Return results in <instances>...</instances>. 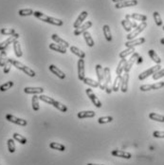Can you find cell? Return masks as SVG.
I'll return each instance as SVG.
<instances>
[{"instance_id":"1","label":"cell","mask_w":164,"mask_h":165,"mask_svg":"<svg viewBox=\"0 0 164 165\" xmlns=\"http://www.w3.org/2000/svg\"><path fill=\"white\" fill-rule=\"evenodd\" d=\"M33 15H34L36 18L40 19V20L44 21L46 23L51 24V25H54V26H62L63 25V21L60 20V19H57V18H54V17L46 15L45 13H43L41 12H33Z\"/></svg>"},{"instance_id":"2","label":"cell","mask_w":164,"mask_h":165,"mask_svg":"<svg viewBox=\"0 0 164 165\" xmlns=\"http://www.w3.org/2000/svg\"><path fill=\"white\" fill-rule=\"evenodd\" d=\"M104 87H105V92L107 94H110L111 92L113 91L112 88V82H111V73H110V69L109 67H105L104 69Z\"/></svg>"},{"instance_id":"3","label":"cell","mask_w":164,"mask_h":165,"mask_svg":"<svg viewBox=\"0 0 164 165\" xmlns=\"http://www.w3.org/2000/svg\"><path fill=\"white\" fill-rule=\"evenodd\" d=\"M12 65L14 66V67H16V69L22 70L24 73H26L27 75H28L30 77H35L36 73L34 70H32L30 67H28L27 66H25L22 63H20L19 61H16V60H13L12 59Z\"/></svg>"},{"instance_id":"4","label":"cell","mask_w":164,"mask_h":165,"mask_svg":"<svg viewBox=\"0 0 164 165\" xmlns=\"http://www.w3.org/2000/svg\"><path fill=\"white\" fill-rule=\"evenodd\" d=\"M146 27H147V23L146 22H141L139 25H138V27L136 28H135V31H131L129 34H127V36H126L127 41L135 39V38H136L139 33H141L144 30H145Z\"/></svg>"},{"instance_id":"5","label":"cell","mask_w":164,"mask_h":165,"mask_svg":"<svg viewBox=\"0 0 164 165\" xmlns=\"http://www.w3.org/2000/svg\"><path fill=\"white\" fill-rule=\"evenodd\" d=\"M96 69V74H97L98 77V84H99V87L102 90H105L104 87V69L102 67L101 65H97L95 66Z\"/></svg>"},{"instance_id":"6","label":"cell","mask_w":164,"mask_h":165,"mask_svg":"<svg viewBox=\"0 0 164 165\" xmlns=\"http://www.w3.org/2000/svg\"><path fill=\"white\" fill-rule=\"evenodd\" d=\"M160 65H157V66H154L152 67H150V69H148L147 70L145 71H143L142 73H141L138 75V80H144V79H146L147 77H149L150 75H154L156 73V72H157L158 70H160Z\"/></svg>"},{"instance_id":"7","label":"cell","mask_w":164,"mask_h":165,"mask_svg":"<svg viewBox=\"0 0 164 165\" xmlns=\"http://www.w3.org/2000/svg\"><path fill=\"white\" fill-rule=\"evenodd\" d=\"M86 92V95L88 96V98L90 99V101H92V104L96 106L97 108H101L102 107V103H101V101L97 98V96L95 95V93L92 91L91 88H87L85 90Z\"/></svg>"},{"instance_id":"8","label":"cell","mask_w":164,"mask_h":165,"mask_svg":"<svg viewBox=\"0 0 164 165\" xmlns=\"http://www.w3.org/2000/svg\"><path fill=\"white\" fill-rule=\"evenodd\" d=\"M164 87V82H156V84L153 85H143L139 87V89L141 91H150V90H157Z\"/></svg>"},{"instance_id":"9","label":"cell","mask_w":164,"mask_h":165,"mask_svg":"<svg viewBox=\"0 0 164 165\" xmlns=\"http://www.w3.org/2000/svg\"><path fill=\"white\" fill-rule=\"evenodd\" d=\"M6 120H9V122H11L12 123H15L17 125H20V126H26L28 124V122L26 120H23V119H19L15 116H13L12 114H7L6 115Z\"/></svg>"},{"instance_id":"10","label":"cell","mask_w":164,"mask_h":165,"mask_svg":"<svg viewBox=\"0 0 164 165\" xmlns=\"http://www.w3.org/2000/svg\"><path fill=\"white\" fill-rule=\"evenodd\" d=\"M138 57H139L138 53L134 52L133 54H132V56H131V58H130L128 61H126V65H125V67H124L125 73H129L130 69H132L133 65L135 64V63H136V61H137V59H138Z\"/></svg>"},{"instance_id":"11","label":"cell","mask_w":164,"mask_h":165,"mask_svg":"<svg viewBox=\"0 0 164 165\" xmlns=\"http://www.w3.org/2000/svg\"><path fill=\"white\" fill-rule=\"evenodd\" d=\"M18 37H19L18 33H14L13 35H12L11 37H9L7 40H5L4 42L0 43V51L6 50V47L9 45V44H12V43H13L14 41H15V40H17Z\"/></svg>"},{"instance_id":"12","label":"cell","mask_w":164,"mask_h":165,"mask_svg":"<svg viewBox=\"0 0 164 165\" xmlns=\"http://www.w3.org/2000/svg\"><path fill=\"white\" fill-rule=\"evenodd\" d=\"M91 26H92V22H91V21H88V22L84 23L83 25L80 26L79 28H75V31H74V35H75V36L81 35L82 33H84L85 31H86V30H88V28H89Z\"/></svg>"},{"instance_id":"13","label":"cell","mask_w":164,"mask_h":165,"mask_svg":"<svg viewBox=\"0 0 164 165\" xmlns=\"http://www.w3.org/2000/svg\"><path fill=\"white\" fill-rule=\"evenodd\" d=\"M136 5H138V0H126V1L116 3L115 7L116 9H122L127 7H133V6H136Z\"/></svg>"},{"instance_id":"14","label":"cell","mask_w":164,"mask_h":165,"mask_svg":"<svg viewBox=\"0 0 164 165\" xmlns=\"http://www.w3.org/2000/svg\"><path fill=\"white\" fill-rule=\"evenodd\" d=\"M145 42V38L141 37V38H137V39H133V40H129L125 43V47H135L137 46L142 45V44Z\"/></svg>"},{"instance_id":"15","label":"cell","mask_w":164,"mask_h":165,"mask_svg":"<svg viewBox=\"0 0 164 165\" xmlns=\"http://www.w3.org/2000/svg\"><path fill=\"white\" fill-rule=\"evenodd\" d=\"M85 61L84 59L78 60V78L80 81H84L85 77Z\"/></svg>"},{"instance_id":"16","label":"cell","mask_w":164,"mask_h":165,"mask_svg":"<svg viewBox=\"0 0 164 165\" xmlns=\"http://www.w3.org/2000/svg\"><path fill=\"white\" fill-rule=\"evenodd\" d=\"M122 26L123 27L125 31L131 32L133 28H132V21H130V14H126L124 20H122Z\"/></svg>"},{"instance_id":"17","label":"cell","mask_w":164,"mask_h":165,"mask_svg":"<svg viewBox=\"0 0 164 165\" xmlns=\"http://www.w3.org/2000/svg\"><path fill=\"white\" fill-rule=\"evenodd\" d=\"M87 15H88L87 12H82L79 14L78 18L76 19V21L74 22L73 27H74L75 28H79L80 26L83 25V22L85 20V18L87 17Z\"/></svg>"},{"instance_id":"18","label":"cell","mask_w":164,"mask_h":165,"mask_svg":"<svg viewBox=\"0 0 164 165\" xmlns=\"http://www.w3.org/2000/svg\"><path fill=\"white\" fill-rule=\"evenodd\" d=\"M128 82H129V73H124L122 76V85H120V90L123 93H126L128 90Z\"/></svg>"},{"instance_id":"19","label":"cell","mask_w":164,"mask_h":165,"mask_svg":"<svg viewBox=\"0 0 164 165\" xmlns=\"http://www.w3.org/2000/svg\"><path fill=\"white\" fill-rule=\"evenodd\" d=\"M24 92L27 94H43L44 92V88L43 87H25L24 88Z\"/></svg>"},{"instance_id":"20","label":"cell","mask_w":164,"mask_h":165,"mask_svg":"<svg viewBox=\"0 0 164 165\" xmlns=\"http://www.w3.org/2000/svg\"><path fill=\"white\" fill-rule=\"evenodd\" d=\"M112 156L114 157H119V158H126V159H129L131 158L132 155L128 153V152H125V151H120V150H113L112 152Z\"/></svg>"},{"instance_id":"21","label":"cell","mask_w":164,"mask_h":165,"mask_svg":"<svg viewBox=\"0 0 164 165\" xmlns=\"http://www.w3.org/2000/svg\"><path fill=\"white\" fill-rule=\"evenodd\" d=\"M50 70L54 75H56L58 78H60V79H65L66 78V74L62 70H60L59 69H58V67H56L54 65H50Z\"/></svg>"},{"instance_id":"22","label":"cell","mask_w":164,"mask_h":165,"mask_svg":"<svg viewBox=\"0 0 164 165\" xmlns=\"http://www.w3.org/2000/svg\"><path fill=\"white\" fill-rule=\"evenodd\" d=\"M51 39L53 40L56 44H58V45H60V46L64 47L66 48H67V47H69V43H67L66 41H65L64 39H62V38H60L57 34H52L51 35Z\"/></svg>"},{"instance_id":"23","label":"cell","mask_w":164,"mask_h":165,"mask_svg":"<svg viewBox=\"0 0 164 165\" xmlns=\"http://www.w3.org/2000/svg\"><path fill=\"white\" fill-rule=\"evenodd\" d=\"M12 45H13V50H14V53H15L16 57H18V58L22 57L23 52H22L21 45H20V43H19V41L18 40H15V41L12 43Z\"/></svg>"},{"instance_id":"24","label":"cell","mask_w":164,"mask_h":165,"mask_svg":"<svg viewBox=\"0 0 164 165\" xmlns=\"http://www.w3.org/2000/svg\"><path fill=\"white\" fill-rule=\"evenodd\" d=\"M120 85H122V75H117V77L115 78L112 88L114 92H118L120 89Z\"/></svg>"},{"instance_id":"25","label":"cell","mask_w":164,"mask_h":165,"mask_svg":"<svg viewBox=\"0 0 164 165\" xmlns=\"http://www.w3.org/2000/svg\"><path fill=\"white\" fill-rule=\"evenodd\" d=\"M78 118L79 119H86V118H94L95 117V112L94 111H81L78 113Z\"/></svg>"},{"instance_id":"26","label":"cell","mask_w":164,"mask_h":165,"mask_svg":"<svg viewBox=\"0 0 164 165\" xmlns=\"http://www.w3.org/2000/svg\"><path fill=\"white\" fill-rule=\"evenodd\" d=\"M50 48L52 50H55L57 52H60V53H63V54H65L66 53V48L62 47L60 45H58V44H54V43H51L50 45Z\"/></svg>"},{"instance_id":"27","label":"cell","mask_w":164,"mask_h":165,"mask_svg":"<svg viewBox=\"0 0 164 165\" xmlns=\"http://www.w3.org/2000/svg\"><path fill=\"white\" fill-rule=\"evenodd\" d=\"M70 51L73 53V54H75L76 56H78L80 59H84V58L85 57V53L84 51H82L81 50H79V48L75 46L70 47Z\"/></svg>"},{"instance_id":"28","label":"cell","mask_w":164,"mask_h":165,"mask_svg":"<svg viewBox=\"0 0 164 165\" xmlns=\"http://www.w3.org/2000/svg\"><path fill=\"white\" fill-rule=\"evenodd\" d=\"M103 31H104V37L105 39H106L108 42H111L113 39L112 37V33H111V31H110V28L108 25H104L103 27Z\"/></svg>"},{"instance_id":"29","label":"cell","mask_w":164,"mask_h":165,"mask_svg":"<svg viewBox=\"0 0 164 165\" xmlns=\"http://www.w3.org/2000/svg\"><path fill=\"white\" fill-rule=\"evenodd\" d=\"M148 54H149V56H150V58L151 59L156 63L157 65H160V63H161V59L160 58V56H158L157 54V52L155 51V50H150L148 51Z\"/></svg>"},{"instance_id":"30","label":"cell","mask_w":164,"mask_h":165,"mask_svg":"<svg viewBox=\"0 0 164 165\" xmlns=\"http://www.w3.org/2000/svg\"><path fill=\"white\" fill-rule=\"evenodd\" d=\"M126 61L127 60L125 59V58L120 60V62L119 63V65H118L117 69H116V73H117V75H122V71L124 70L125 65H126Z\"/></svg>"},{"instance_id":"31","label":"cell","mask_w":164,"mask_h":165,"mask_svg":"<svg viewBox=\"0 0 164 165\" xmlns=\"http://www.w3.org/2000/svg\"><path fill=\"white\" fill-rule=\"evenodd\" d=\"M83 36H84L85 40V42H86V44H87L88 47H94V40L92 39V37H91L90 33L88 31H85Z\"/></svg>"},{"instance_id":"32","label":"cell","mask_w":164,"mask_h":165,"mask_svg":"<svg viewBox=\"0 0 164 165\" xmlns=\"http://www.w3.org/2000/svg\"><path fill=\"white\" fill-rule=\"evenodd\" d=\"M149 118L152 120H156L158 123H164V116L157 114V113H150L149 114Z\"/></svg>"},{"instance_id":"33","label":"cell","mask_w":164,"mask_h":165,"mask_svg":"<svg viewBox=\"0 0 164 165\" xmlns=\"http://www.w3.org/2000/svg\"><path fill=\"white\" fill-rule=\"evenodd\" d=\"M130 18L134 19V20H138L141 22H146L147 16L144 15V14H139V13H132L130 14Z\"/></svg>"},{"instance_id":"34","label":"cell","mask_w":164,"mask_h":165,"mask_svg":"<svg viewBox=\"0 0 164 165\" xmlns=\"http://www.w3.org/2000/svg\"><path fill=\"white\" fill-rule=\"evenodd\" d=\"M52 105H53L56 109L60 110L61 112H66V111H67V107L65 104H63L60 103V101H57L55 100H54L53 103H52Z\"/></svg>"},{"instance_id":"35","label":"cell","mask_w":164,"mask_h":165,"mask_svg":"<svg viewBox=\"0 0 164 165\" xmlns=\"http://www.w3.org/2000/svg\"><path fill=\"white\" fill-rule=\"evenodd\" d=\"M39 97L37 95H34L31 99V104H32V109L34 111L39 110Z\"/></svg>"},{"instance_id":"36","label":"cell","mask_w":164,"mask_h":165,"mask_svg":"<svg viewBox=\"0 0 164 165\" xmlns=\"http://www.w3.org/2000/svg\"><path fill=\"white\" fill-rule=\"evenodd\" d=\"M50 147L54 149V150H58V151H65L66 150V146L65 145H63L61 143H58V142H50Z\"/></svg>"},{"instance_id":"37","label":"cell","mask_w":164,"mask_h":165,"mask_svg":"<svg viewBox=\"0 0 164 165\" xmlns=\"http://www.w3.org/2000/svg\"><path fill=\"white\" fill-rule=\"evenodd\" d=\"M134 52H135L134 47H127V50H123V51H122L120 53V58L123 59V58H126L128 55L133 54Z\"/></svg>"},{"instance_id":"38","label":"cell","mask_w":164,"mask_h":165,"mask_svg":"<svg viewBox=\"0 0 164 165\" xmlns=\"http://www.w3.org/2000/svg\"><path fill=\"white\" fill-rule=\"evenodd\" d=\"M12 138L14 140H17L18 142H20L21 144H26L27 143V139L25 137H23L22 135L18 134V133H14L12 135Z\"/></svg>"},{"instance_id":"39","label":"cell","mask_w":164,"mask_h":165,"mask_svg":"<svg viewBox=\"0 0 164 165\" xmlns=\"http://www.w3.org/2000/svg\"><path fill=\"white\" fill-rule=\"evenodd\" d=\"M7 61H8V57H7L6 50L0 51V66L4 67V66L7 63Z\"/></svg>"},{"instance_id":"40","label":"cell","mask_w":164,"mask_h":165,"mask_svg":"<svg viewBox=\"0 0 164 165\" xmlns=\"http://www.w3.org/2000/svg\"><path fill=\"white\" fill-rule=\"evenodd\" d=\"M33 12L31 9H22L18 12V14L20 16H30V15H33Z\"/></svg>"},{"instance_id":"41","label":"cell","mask_w":164,"mask_h":165,"mask_svg":"<svg viewBox=\"0 0 164 165\" xmlns=\"http://www.w3.org/2000/svg\"><path fill=\"white\" fill-rule=\"evenodd\" d=\"M153 17H154V20H155L156 24H157V26H158V27L162 26L163 22H162V19H161V16H160V13H158L157 12H154Z\"/></svg>"},{"instance_id":"42","label":"cell","mask_w":164,"mask_h":165,"mask_svg":"<svg viewBox=\"0 0 164 165\" xmlns=\"http://www.w3.org/2000/svg\"><path fill=\"white\" fill-rule=\"evenodd\" d=\"M83 82H85V85H89L90 87H98L99 86V84H98V82H96L92 79H90V78H85Z\"/></svg>"},{"instance_id":"43","label":"cell","mask_w":164,"mask_h":165,"mask_svg":"<svg viewBox=\"0 0 164 165\" xmlns=\"http://www.w3.org/2000/svg\"><path fill=\"white\" fill-rule=\"evenodd\" d=\"M8 149L9 153H14L15 152V143H14V139H9L8 142Z\"/></svg>"},{"instance_id":"44","label":"cell","mask_w":164,"mask_h":165,"mask_svg":"<svg viewBox=\"0 0 164 165\" xmlns=\"http://www.w3.org/2000/svg\"><path fill=\"white\" fill-rule=\"evenodd\" d=\"M12 86H13V82H12V81L7 82H5V84H3V85H0V91H1V92L7 91V90H9V88H12Z\"/></svg>"},{"instance_id":"45","label":"cell","mask_w":164,"mask_h":165,"mask_svg":"<svg viewBox=\"0 0 164 165\" xmlns=\"http://www.w3.org/2000/svg\"><path fill=\"white\" fill-rule=\"evenodd\" d=\"M0 33L3 34V35H11L12 36L16 32H15V30H13V28H3L0 30Z\"/></svg>"},{"instance_id":"46","label":"cell","mask_w":164,"mask_h":165,"mask_svg":"<svg viewBox=\"0 0 164 165\" xmlns=\"http://www.w3.org/2000/svg\"><path fill=\"white\" fill-rule=\"evenodd\" d=\"M113 120V117L111 116H106V117H101L98 119V123L100 124H104V123H109Z\"/></svg>"},{"instance_id":"47","label":"cell","mask_w":164,"mask_h":165,"mask_svg":"<svg viewBox=\"0 0 164 165\" xmlns=\"http://www.w3.org/2000/svg\"><path fill=\"white\" fill-rule=\"evenodd\" d=\"M12 59H11V58H9V59H8L7 63L4 66L3 71H4L5 74H8L9 72V70H11V67H12Z\"/></svg>"},{"instance_id":"48","label":"cell","mask_w":164,"mask_h":165,"mask_svg":"<svg viewBox=\"0 0 164 165\" xmlns=\"http://www.w3.org/2000/svg\"><path fill=\"white\" fill-rule=\"evenodd\" d=\"M39 99H40L41 101H44V103H47V104H52V103L54 101V99L50 98V97H49V96L43 95V94H41V95L39 96Z\"/></svg>"},{"instance_id":"49","label":"cell","mask_w":164,"mask_h":165,"mask_svg":"<svg viewBox=\"0 0 164 165\" xmlns=\"http://www.w3.org/2000/svg\"><path fill=\"white\" fill-rule=\"evenodd\" d=\"M162 77H164V69H160V70H158V71L156 72V73L154 74V75H152L153 80H158V79L162 78Z\"/></svg>"},{"instance_id":"50","label":"cell","mask_w":164,"mask_h":165,"mask_svg":"<svg viewBox=\"0 0 164 165\" xmlns=\"http://www.w3.org/2000/svg\"><path fill=\"white\" fill-rule=\"evenodd\" d=\"M153 136L155 138L164 139V131H155V132H153Z\"/></svg>"},{"instance_id":"51","label":"cell","mask_w":164,"mask_h":165,"mask_svg":"<svg viewBox=\"0 0 164 165\" xmlns=\"http://www.w3.org/2000/svg\"><path fill=\"white\" fill-rule=\"evenodd\" d=\"M114 3H119V2H122V1H126V0H112Z\"/></svg>"},{"instance_id":"52","label":"cell","mask_w":164,"mask_h":165,"mask_svg":"<svg viewBox=\"0 0 164 165\" xmlns=\"http://www.w3.org/2000/svg\"><path fill=\"white\" fill-rule=\"evenodd\" d=\"M160 44H161V45H164V37L160 39Z\"/></svg>"},{"instance_id":"53","label":"cell","mask_w":164,"mask_h":165,"mask_svg":"<svg viewBox=\"0 0 164 165\" xmlns=\"http://www.w3.org/2000/svg\"><path fill=\"white\" fill-rule=\"evenodd\" d=\"M87 165H99V164H95V163H88Z\"/></svg>"},{"instance_id":"54","label":"cell","mask_w":164,"mask_h":165,"mask_svg":"<svg viewBox=\"0 0 164 165\" xmlns=\"http://www.w3.org/2000/svg\"><path fill=\"white\" fill-rule=\"evenodd\" d=\"M162 28H163V31H164V26H163V27H162Z\"/></svg>"}]
</instances>
